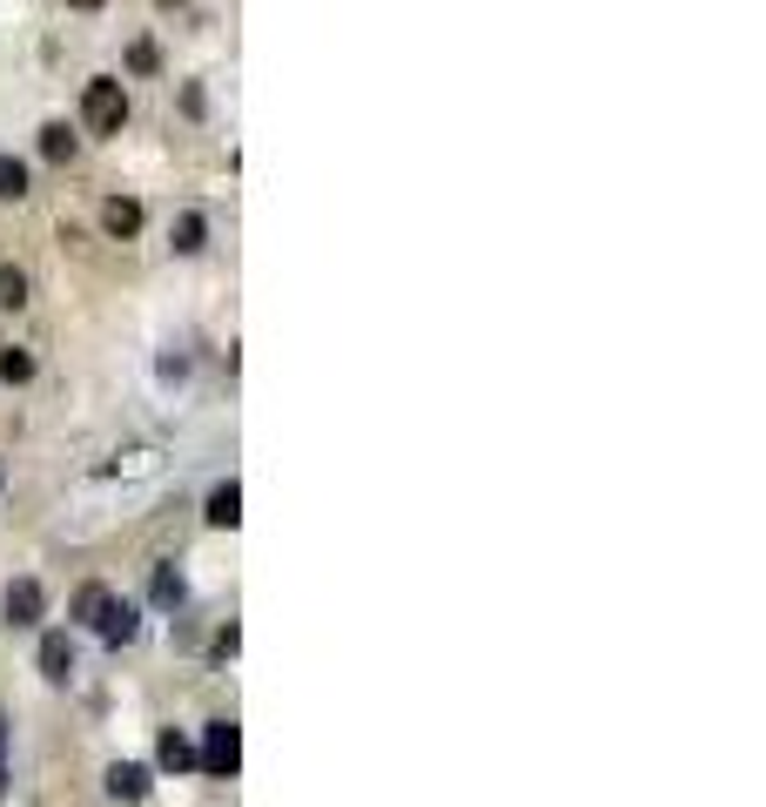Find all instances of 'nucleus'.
<instances>
[{"label": "nucleus", "instance_id": "18", "mask_svg": "<svg viewBox=\"0 0 766 807\" xmlns=\"http://www.w3.org/2000/svg\"><path fill=\"white\" fill-rule=\"evenodd\" d=\"M0 794H8V713H0Z\"/></svg>", "mask_w": 766, "mask_h": 807}, {"label": "nucleus", "instance_id": "6", "mask_svg": "<svg viewBox=\"0 0 766 807\" xmlns=\"http://www.w3.org/2000/svg\"><path fill=\"white\" fill-rule=\"evenodd\" d=\"M40 673H48V680H68V673H74V639H68V633H48V639H40Z\"/></svg>", "mask_w": 766, "mask_h": 807}, {"label": "nucleus", "instance_id": "12", "mask_svg": "<svg viewBox=\"0 0 766 807\" xmlns=\"http://www.w3.org/2000/svg\"><path fill=\"white\" fill-rule=\"evenodd\" d=\"M155 760H161V767H169V774H182V767H195V754H189V741L175 734V726H169V734H161V747H155Z\"/></svg>", "mask_w": 766, "mask_h": 807}, {"label": "nucleus", "instance_id": "17", "mask_svg": "<svg viewBox=\"0 0 766 807\" xmlns=\"http://www.w3.org/2000/svg\"><path fill=\"white\" fill-rule=\"evenodd\" d=\"M155 61H161L155 41H135V48H129V68H135V74H155Z\"/></svg>", "mask_w": 766, "mask_h": 807}, {"label": "nucleus", "instance_id": "10", "mask_svg": "<svg viewBox=\"0 0 766 807\" xmlns=\"http://www.w3.org/2000/svg\"><path fill=\"white\" fill-rule=\"evenodd\" d=\"M108 599H114L108 586H81V599H74V620H81V626H101V612H108Z\"/></svg>", "mask_w": 766, "mask_h": 807}, {"label": "nucleus", "instance_id": "19", "mask_svg": "<svg viewBox=\"0 0 766 807\" xmlns=\"http://www.w3.org/2000/svg\"><path fill=\"white\" fill-rule=\"evenodd\" d=\"M68 8H74V14H95V8H101V0H68Z\"/></svg>", "mask_w": 766, "mask_h": 807}, {"label": "nucleus", "instance_id": "9", "mask_svg": "<svg viewBox=\"0 0 766 807\" xmlns=\"http://www.w3.org/2000/svg\"><path fill=\"white\" fill-rule=\"evenodd\" d=\"M169 243H175L182 256H195L202 243H209V222H202L195 209H189V216H175V229H169Z\"/></svg>", "mask_w": 766, "mask_h": 807}, {"label": "nucleus", "instance_id": "5", "mask_svg": "<svg viewBox=\"0 0 766 807\" xmlns=\"http://www.w3.org/2000/svg\"><path fill=\"white\" fill-rule=\"evenodd\" d=\"M101 229H108V236H135V229H142V203L135 196H108L101 203Z\"/></svg>", "mask_w": 766, "mask_h": 807}, {"label": "nucleus", "instance_id": "16", "mask_svg": "<svg viewBox=\"0 0 766 807\" xmlns=\"http://www.w3.org/2000/svg\"><path fill=\"white\" fill-rule=\"evenodd\" d=\"M0 377H8V383H27V377H34V357L8 343V351H0Z\"/></svg>", "mask_w": 766, "mask_h": 807}, {"label": "nucleus", "instance_id": "15", "mask_svg": "<svg viewBox=\"0 0 766 807\" xmlns=\"http://www.w3.org/2000/svg\"><path fill=\"white\" fill-rule=\"evenodd\" d=\"M40 156H48V162H68V156H74L68 122H48V129H40Z\"/></svg>", "mask_w": 766, "mask_h": 807}, {"label": "nucleus", "instance_id": "11", "mask_svg": "<svg viewBox=\"0 0 766 807\" xmlns=\"http://www.w3.org/2000/svg\"><path fill=\"white\" fill-rule=\"evenodd\" d=\"M21 303H27V269L0 262V310H21Z\"/></svg>", "mask_w": 766, "mask_h": 807}, {"label": "nucleus", "instance_id": "2", "mask_svg": "<svg viewBox=\"0 0 766 807\" xmlns=\"http://www.w3.org/2000/svg\"><path fill=\"white\" fill-rule=\"evenodd\" d=\"M235 767H242V734H235V720H209V734H202V774L235 781Z\"/></svg>", "mask_w": 766, "mask_h": 807}, {"label": "nucleus", "instance_id": "3", "mask_svg": "<svg viewBox=\"0 0 766 807\" xmlns=\"http://www.w3.org/2000/svg\"><path fill=\"white\" fill-rule=\"evenodd\" d=\"M40 612H48V592L34 579H14L8 586V626H40Z\"/></svg>", "mask_w": 766, "mask_h": 807}, {"label": "nucleus", "instance_id": "13", "mask_svg": "<svg viewBox=\"0 0 766 807\" xmlns=\"http://www.w3.org/2000/svg\"><path fill=\"white\" fill-rule=\"evenodd\" d=\"M21 196H27V162L0 156V203H21Z\"/></svg>", "mask_w": 766, "mask_h": 807}, {"label": "nucleus", "instance_id": "1", "mask_svg": "<svg viewBox=\"0 0 766 807\" xmlns=\"http://www.w3.org/2000/svg\"><path fill=\"white\" fill-rule=\"evenodd\" d=\"M81 122L95 135H121V122H129V88H121L114 74H95L88 95H81Z\"/></svg>", "mask_w": 766, "mask_h": 807}, {"label": "nucleus", "instance_id": "7", "mask_svg": "<svg viewBox=\"0 0 766 807\" xmlns=\"http://www.w3.org/2000/svg\"><path fill=\"white\" fill-rule=\"evenodd\" d=\"M108 794H114V800H142V794H148V767H135V760L108 767Z\"/></svg>", "mask_w": 766, "mask_h": 807}, {"label": "nucleus", "instance_id": "8", "mask_svg": "<svg viewBox=\"0 0 766 807\" xmlns=\"http://www.w3.org/2000/svg\"><path fill=\"white\" fill-rule=\"evenodd\" d=\"M202 518H209V525H235V518H242V485L222 478V485L209 491V512H202Z\"/></svg>", "mask_w": 766, "mask_h": 807}, {"label": "nucleus", "instance_id": "4", "mask_svg": "<svg viewBox=\"0 0 766 807\" xmlns=\"http://www.w3.org/2000/svg\"><path fill=\"white\" fill-rule=\"evenodd\" d=\"M108 646H129L135 633H142V612L129 606V599H108V612H101V626H95Z\"/></svg>", "mask_w": 766, "mask_h": 807}, {"label": "nucleus", "instance_id": "14", "mask_svg": "<svg viewBox=\"0 0 766 807\" xmlns=\"http://www.w3.org/2000/svg\"><path fill=\"white\" fill-rule=\"evenodd\" d=\"M189 586H182V572L175 565H155V606H182Z\"/></svg>", "mask_w": 766, "mask_h": 807}]
</instances>
